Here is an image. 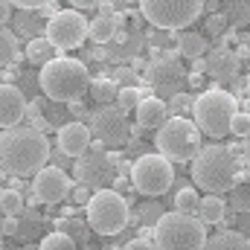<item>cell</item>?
<instances>
[{"instance_id": "6da1fadb", "label": "cell", "mask_w": 250, "mask_h": 250, "mask_svg": "<svg viewBox=\"0 0 250 250\" xmlns=\"http://www.w3.org/2000/svg\"><path fill=\"white\" fill-rule=\"evenodd\" d=\"M53 157L50 140L44 131L32 125H9L0 128V169L12 178H29Z\"/></svg>"}, {"instance_id": "7a4b0ae2", "label": "cell", "mask_w": 250, "mask_h": 250, "mask_svg": "<svg viewBox=\"0 0 250 250\" xmlns=\"http://www.w3.org/2000/svg\"><path fill=\"white\" fill-rule=\"evenodd\" d=\"M192 184L204 192H233L245 175H239V157L230 146L209 143L192 154Z\"/></svg>"}, {"instance_id": "3957f363", "label": "cell", "mask_w": 250, "mask_h": 250, "mask_svg": "<svg viewBox=\"0 0 250 250\" xmlns=\"http://www.w3.org/2000/svg\"><path fill=\"white\" fill-rule=\"evenodd\" d=\"M41 90L47 99L53 102H79L84 93H87V82H90V73L84 62L79 59H67V56H53L47 64H41Z\"/></svg>"}, {"instance_id": "277c9868", "label": "cell", "mask_w": 250, "mask_h": 250, "mask_svg": "<svg viewBox=\"0 0 250 250\" xmlns=\"http://www.w3.org/2000/svg\"><path fill=\"white\" fill-rule=\"evenodd\" d=\"M236 111H239V99H236V93H230L224 87H209V90L192 96V108H189L192 123L207 137H227L230 120Z\"/></svg>"}, {"instance_id": "5b68a950", "label": "cell", "mask_w": 250, "mask_h": 250, "mask_svg": "<svg viewBox=\"0 0 250 250\" xmlns=\"http://www.w3.org/2000/svg\"><path fill=\"white\" fill-rule=\"evenodd\" d=\"M151 239H154V248H166V250H201L204 248V239H207V224L195 215V212H166L157 218V224L151 227Z\"/></svg>"}, {"instance_id": "8992f818", "label": "cell", "mask_w": 250, "mask_h": 250, "mask_svg": "<svg viewBox=\"0 0 250 250\" xmlns=\"http://www.w3.org/2000/svg\"><path fill=\"white\" fill-rule=\"evenodd\" d=\"M84 209H87V227L99 236H120L131 221L128 201L123 198V192H117L111 187L90 192Z\"/></svg>"}, {"instance_id": "52a82bcc", "label": "cell", "mask_w": 250, "mask_h": 250, "mask_svg": "<svg viewBox=\"0 0 250 250\" xmlns=\"http://www.w3.org/2000/svg\"><path fill=\"white\" fill-rule=\"evenodd\" d=\"M157 151L172 163H189L192 154L201 148V131L187 117H166L154 137Z\"/></svg>"}, {"instance_id": "ba28073f", "label": "cell", "mask_w": 250, "mask_h": 250, "mask_svg": "<svg viewBox=\"0 0 250 250\" xmlns=\"http://www.w3.org/2000/svg\"><path fill=\"white\" fill-rule=\"evenodd\" d=\"M201 3L204 0H140L137 6L154 29L178 32L201 18Z\"/></svg>"}, {"instance_id": "9c48e42d", "label": "cell", "mask_w": 250, "mask_h": 250, "mask_svg": "<svg viewBox=\"0 0 250 250\" xmlns=\"http://www.w3.org/2000/svg\"><path fill=\"white\" fill-rule=\"evenodd\" d=\"M128 184H131V189H137L140 195H148V198L169 192L172 184H175L172 160H166L160 151L137 157L134 166H131V181Z\"/></svg>"}, {"instance_id": "30bf717a", "label": "cell", "mask_w": 250, "mask_h": 250, "mask_svg": "<svg viewBox=\"0 0 250 250\" xmlns=\"http://www.w3.org/2000/svg\"><path fill=\"white\" fill-rule=\"evenodd\" d=\"M76 181L84 184L90 189H102V187H111V181L117 178V157L108 154V148L96 140H90V146L79 154L76 166Z\"/></svg>"}, {"instance_id": "8fae6325", "label": "cell", "mask_w": 250, "mask_h": 250, "mask_svg": "<svg viewBox=\"0 0 250 250\" xmlns=\"http://www.w3.org/2000/svg\"><path fill=\"white\" fill-rule=\"evenodd\" d=\"M90 117V137L96 140V143H102L108 151L111 148H123L125 143L131 140V125L125 120V111L120 105H114V102H105L99 111H93V114H87Z\"/></svg>"}, {"instance_id": "7c38bea8", "label": "cell", "mask_w": 250, "mask_h": 250, "mask_svg": "<svg viewBox=\"0 0 250 250\" xmlns=\"http://www.w3.org/2000/svg\"><path fill=\"white\" fill-rule=\"evenodd\" d=\"M44 38L56 50H76L87 38V18L82 15V9H62L47 21Z\"/></svg>"}, {"instance_id": "4fadbf2b", "label": "cell", "mask_w": 250, "mask_h": 250, "mask_svg": "<svg viewBox=\"0 0 250 250\" xmlns=\"http://www.w3.org/2000/svg\"><path fill=\"white\" fill-rule=\"evenodd\" d=\"M73 181L67 178L62 166H41L35 175H32V192L38 198V204H62L64 198L70 195Z\"/></svg>"}, {"instance_id": "5bb4252c", "label": "cell", "mask_w": 250, "mask_h": 250, "mask_svg": "<svg viewBox=\"0 0 250 250\" xmlns=\"http://www.w3.org/2000/svg\"><path fill=\"white\" fill-rule=\"evenodd\" d=\"M26 117V96L21 87L3 82L0 84V128H9V125H18Z\"/></svg>"}, {"instance_id": "9a60e30c", "label": "cell", "mask_w": 250, "mask_h": 250, "mask_svg": "<svg viewBox=\"0 0 250 250\" xmlns=\"http://www.w3.org/2000/svg\"><path fill=\"white\" fill-rule=\"evenodd\" d=\"M90 128L84 123H67L56 131V143H59V151H64L67 157H79L87 146H90Z\"/></svg>"}, {"instance_id": "2e32d148", "label": "cell", "mask_w": 250, "mask_h": 250, "mask_svg": "<svg viewBox=\"0 0 250 250\" xmlns=\"http://www.w3.org/2000/svg\"><path fill=\"white\" fill-rule=\"evenodd\" d=\"M239 67H242V59L236 53H230V47H218V50L209 53V59H207V64L201 70H207L212 79L224 82V79H233L239 73Z\"/></svg>"}, {"instance_id": "e0dca14e", "label": "cell", "mask_w": 250, "mask_h": 250, "mask_svg": "<svg viewBox=\"0 0 250 250\" xmlns=\"http://www.w3.org/2000/svg\"><path fill=\"white\" fill-rule=\"evenodd\" d=\"M148 79H151V84H154L157 90H175V87L181 84V79H184V67L178 64L175 56H169V59H163V62L151 64Z\"/></svg>"}, {"instance_id": "ac0fdd59", "label": "cell", "mask_w": 250, "mask_h": 250, "mask_svg": "<svg viewBox=\"0 0 250 250\" xmlns=\"http://www.w3.org/2000/svg\"><path fill=\"white\" fill-rule=\"evenodd\" d=\"M134 111H137V128H160V125L166 123V117H169V111H166V102L163 99H157V96H140V102L134 105Z\"/></svg>"}, {"instance_id": "d6986e66", "label": "cell", "mask_w": 250, "mask_h": 250, "mask_svg": "<svg viewBox=\"0 0 250 250\" xmlns=\"http://www.w3.org/2000/svg\"><path fill=\"white\" fill-rule=\"evenodd\" d=\"M195 212H198V218L204 224H224V218H227V201L218 192H207V198H198Z\"/></svg>"}, {"instance_id": "ffe728a7", "label": "cell", "mask_w": 250, "mask_h": 250, "mask_svg": "<svg viewBox=\"0 0 250 250\" xmlns=\"http://www.w3.org/2000/svg\"><path fill=\"white\" fill-rule=\"evenodd\" d=\"M120 23H123V15H120V12H114V15H99V18H93V21L87 23V35H90V41H96V44H108V41L117 35Z\"/></svg>"}, {"instance_id": "44dd1931", "label": "cell", "mask_w": 250, "mask_h": 250, "mask_svg": "<svg viewBox=\"0 0 250 250\" xmlns=\"http://www.w3.org/2000/svg\"><path fill=\"white\" fill-rule=\"evenodd\" d=\"M204 248L209 250H250V239L242 230H221L215 236H207L204 239Z\"/></svg>"}, {"instance_id": "7402d4cb", "label": "cell", "mask_w": 250, "mask_h": 250, "mask_svg": "<svg viewBox=\"0 0 250 250\" xmlns=\"http://www.w3.org/2000/svg\"><path fill=\"white\" fill-rule=\"evenodd\" d=\"M175 44H178V53H181L184 59H192V62H198V59L207 56V50H209V44H207L204 35H198V32H184V29H178Z\"/></svg>"}, {"instance_id": "603a6c76", "label": "cell", "mask_w": 250, "mask_h": 250, "mask_svg": "<svg viewBox=\"0 0 250 250\" xmlns=\"http://www.w3.org/2000/svg\"><path fill=\"white\" fill-rule=\"evenodd\" d=\"M56 56V47L47 41V38H32L29 44H26V59L35 64V67H41V64H47L50 59Z\"/></svg>"}, {"instance_id": "cb8c5ba5", "label": "cell", "mask_w": 250, "mask_h": 250, "mask_svg": "<svg viewBox=\"0 0 250 250\" xmlns=\"http://www.w3.org/2000/svg\"><path fill=\"white\" fill-rule=\"evenodd\" d=\"M15 59H21V50H18V35L6 29V23L0 26V67L12 64Z\"/></svg>"}, {"instance_id": "d4e9b609", "label": "cell", "mask_w": 250, "mask_h": 250, "mask_svg": "<svg viewBox=\"0 0 250 250\" xmlns=\"http://www.w3.org/2000/svg\"><path fill=\"white\" fill-rule=\"evenodd\" d=\"M87 90H90V96H93L99 105L117 99V82H114V79H93V82H87Z\"/></svg>"}, {"instance_id": "484cf974", "label": "cell", "mask_w": 250, "mask_h": 250, "mask_svg": "<svg viewBox=\"0 0 250 250\" xmlns=\"http://www.w3.org/2000/svg\"><path fill=\"white\" fill-rule=\"evenodd\" d=\"M0 212L3 215H23V198L18 189H0Z\"/></svg>"}, {"instance_id": "4316f807", "label": "cell", "mask_w": 250, "mask_h": 250, "mask_svg": "<svg viewBox=\"0 0 250 250\" xmlns=\"http://www.w3.org/2000/svg\"><path fill=\"white\" fill-rule=\"evenodd\" d=\"M41 248L44 250H76V239L64 230H53L50 236L41 239Z\"/></svg>"}, {"instance_id": "83f0119b", "label": "cell", "mask_w": 250, "mask_h": 250, "mask_svg": "<svg viewBox=\"0 0 250 250\" xmlns=\"http://www.w3.org/2000/svg\"><path fill=\"white\" fill-rule=\"evenodd\" d=\"M224 18L230 21V26H245L248 23V0H227Z\"/></svg>"}, {"instance_id": "f1b7e54d", "label": "cell", "mask_w": 250, "mask_h": 250, "mask_svg": "<svg viewBox=\"0 0 250 250\" xmlns=\"http://www.w3.org/2000/svg\"><path fill=\"white\" fill-rule=\"evenodd\" d=\"M198 189L195 187H184L178 189V195H175V209H181V212H195V207H198Z\"/></svg>"}, {"instance_id": "f546056e", "label": "cell", "mask_w": 250, "mask_h": 250, "mask_svg": "<svg viewBox=\"0 0 250 250\" xmlns=\"http://www.w3.org/2000/svg\"><path fill=\"white\" fill-rule=\"evenodd\" d=\"M189 108H192V96L187 90H175V96L166 102L169 117H184V114H189Z\"/></svg>"}, {"instance_id": "4dcf8cb0", "label": "cell", "mask_w": 250, "mask_h": 250, "mask_svg": "<svg viewBox=\"0 0 250 250\" xmlns=\"http://www.w3.org/2000/svg\"><path fill=\"white\" fill-rule=\"evenodd\" d=\"M140 96H143V90H140V87H134V84L117 87V105L123 108L125 114H128V111H134V105L140 102Z\"/></svg>"}, {"instance_id": "1f68e13d", "label": "cell", "mask_w": 250, "mask_h": 250, "mask_svg": "<svg viewBox=\"0 0 250 250\" xmlns=\"http://www.w3.org/2000/svg\"><path fill=\"white\" fill-rule=\"evenodd\" d=\"M248 131H250V117H248V111L245 108H239L236 114H233V120H230V131L227 134H233V137H248Z\"/></svg>"}, {"instance_id": "d6a6232c", "label": "cell", "mask_w": 250, "mask_h": 250, "mask_svg": "<svg viewBox=\"0 0 250 250\" xmlns=\"http://www.w3.org/2000/svg\"><path fill=\"white\" fill-rule=\"evenodd\" d=\"M227 26H230V21L224 18V12H221V9H218V12H209V15H207V32H209L212 38H215V35H221V32L227 29Z\"/></svg>"}, {"instance_id": "836d02e7", "label": "cell", "mask_w": 250, "mask_h": 250, "mask_svg": "<svg viewBox=\"0 0 250 250\" xmlns=\"http://www.w3.org/2000/svg\"><path fill=\"white\" fill-rule=\"evenodd\" d=\"M21 233V215H6L0 221V236H18Z\"/></svg>"}, {"instance_id": "e575fe53", "label": "cell", "mask_w": 250, "mask_h": 250, "mask_svg": "<svg viewBox=\"0 0 250 250\" xmlns=\"http://www.w3.org/2000/svg\"><path fill=\"white\" fill-rule=\"evenodd\" d=\"M12 6L23 9V12H35V9H44V6H53L56 0H9Z\"/></svg>"}, {"instance_id": "d590c367", "label": "cell", "mask_w": 250, "mask_h": 250, "mask_svg": "<svg viewBox=\"0 0 250 250\" xmlns=\"http://www.w3.org/2000/svg\"><path fill=\"white\" fill-rule=\"evenodd\" d=\"M70 192H73V201H76L79 207H84V204H87V198H90V187H84V184H79V187H73Z\"/></svg>"}, {"instance_id": "8d00e7d4", "label": "cell", "mask_w": 250, "mask_h": 250, "mask_svg": "<svg viewBox=\"0 0 250 250\" xmlns=\"http://www.w3.org/2000/svg\"><path fill=\"white\" fill-rule=\"evenodd\" d=\"M128 250H154V239H134L128 242Z\"/></svg>"}, {"instance_id": "74e56055", "label": "cell", "mask_w": 250, "mask_h": 250, "mask_svg": "<svg viewBox=\"0 0 250 250\" xmlns=\"http://www.w3.org/2000/svg\"><path fill=\"white\" fill-rule=\"evenodd\" d=\"M233 201H236V209H239V212H248V195H245V189H239V192L233 195Z\"/></svg>"}, {"instance_id": "f35d334b", "label": "cell", "mask_w": 250, "mask_h": 250, "mask_svg": "<svg viewBox=\"0 0 250 250\" xmlns=\"http://www.w3.org/2000/svg\"><path fill=\"white\" fill-rule=\"evenodd\" d=\"M9 18H12V3L9 0H0V26L9 23Z\"/></svg>"}, {"instance_id": "ab89813d", "label": "cell", "mask_w": 250, "mask_h": 250, "mask_svg": "<svg viewBox=\"0 0 250 250\" xmlns=\"http://www.w3.org/2000/svg\"><path fill=\"white\" fill-rule=\"evenodd\" d=\"M73 9H96L99 6V0H67Z\"/></svg>"}, {"instance_id": "60d3db41", "label": "cell", "mask_w": 250, "mask_h": 250, "mask_svg": "<svg viewBox=\"0 0 250 250\" xmlns=\"http://www.w3.org/2000/svg\"><path fill=\"white\" fill-rule=\"evenodd\" d=\"M125 3H128V6H137V3H140V0H125Z\"/></svg>"}, {"instance_id": "b9f144b4", "label": "cell", "mask_w": 250, "mask_h": 250, "mask_svg": "<svg viewBox=\"0 0 250 250\" xmlns=\"http://www.w3.org/2000/svg\"><path fill=\"white\" fill-rule=\"evenodd\" d=\"M0 248H3V236H0Z\"/></svg>"}]
</instances>
